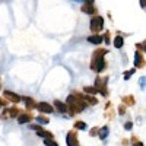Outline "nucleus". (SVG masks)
Instances as JSON below:
<instances>
[{"label": "nucleus", "instance_id": "obj_1", "mask_svg": "<svg viewBox=\"0 0 146 146\" xmlns=\"http://www.w3.org/2000/svg\"><path fill=\"white\" fill-rule=\"evenodd\" d=\"M67 104H69V108H70V114L75 115L76 113H80L86 108V102L83 101V96L79 95V94H72L69 95L67 98Z\"/></svg>", "mask_w": 146, "mask_h": 146}, {"label": "nucleus", "instance_id": "obj_2", "mask_svg": "<svg viewBox=\"0 0 146 146\" xmlns=\"http://www.w3.org/2000/svg\"><path fill=\"white\" fill-rule=\"evenodd\" d=\"M108 50H98L92 54V63H91V69L95 72H102L105 69V62H104V56Z\"/></svg>", "mask_w": 146, "mask_h": 146}, {"label": "nucleus", "instance_id": "obj_3", "mask_svg": "<svg viewBox=\"0 0 146 146\" xmlns=\"http://www.w3.org/2000/svg\"><path fill=\"white\" fill-rule=\"evenodd\" d=\"M102 28H104V19L101 16H94L91 19V31L95 32V34H98Z\"/></svg>", "mask_w": 146, "mask_h": 146}, {"label": "nucleus", "instance_id": "obj_4", "mask_svg": "<svg viewBox=\"0 0 146 146\" xmlns=\"http://www.w3.org/2000/svg\"><path fill=\"white\" fill-rule=\"evenodd\" d=\"M107 82H108V78L107 76L105 78H96V80H95V89L98 91V92H101L102 95H107V89H105Z\"/></svg>", "mask_w": 146, "mask_h": 146}, {"label": "nucleus", "instance_id": "obj_5", "mask_svg": "<svg viewBox=\"0 0 146 146\" xmlns=\"http://www.w3.org/2000/svg\"><path fill=\"white\" fill-rule=\"evenodd\" d=\"M32 130H36V135L38 136H41V137H44V139H51L53 137V135L50 131H47V130H44L42 127H40V126H36V124H32V126H29Z\"/></svg>", "mask_w": 146, "mask_h": 146}, {"label": "nucleus", "instance_id": "obj_6", "mask_svg": "<svg viewBox=\"0 0 146 146\" xmlns=\"http://www.w3.org/2000/svg\"><path fill=\"white\" fill-rule=\"evenodd\" d=\"M66 142H67V146H79V142H78V136L76 133H67V137H66Z\"/></svg>", "mask_w": 146, "mask_h": 146}, {"label": "nucleus", "instance_id": "obj_7", "mask_svg": "<svg viewBox=\"0 0 146 146\" xmlns=\"http://www.w3.org/2000/svg\"><path fill=\"white\" fill-rule=\"evenodd\" d=\"M82 12H85V13H89V15H94V13H95V7H94V2H92V0L85 2V5L82 6Z\"/></svg>", "mask_w": 146, "mask_h": 146}, {"label": "nucleus", "instance_id": "obj_8", "mask_svg": "<svg viewBox=\"0 0 146 146\" xmlns=\"http://www.w3.org/2000/svg\"><path fill=\"white\" fill-rule=\"evenodd\" d=\"M36 108H38V111L41 113H53L54 111V108L50 105V104H47V102H40V104H36Z\"/></svg>", "mask_w": 146, "mask_h": 146}, {"label": "nucleus", "instance_id": "obj_9", "mask_svg": "<svg viewBox=\"0 0 146 146\" xmlns=\"http://www.w3.org/2000/svg\"><path fill=\"white\" fill-rule=\"evenodd\" d=\"M5 96H7V100H9V101H12V102H19V101L22 100L18 94L10 92V91H5Z\"/></svg>", "mask_w": 146, "mask_h": 146}, {"label": "nucleus", "instance_id": "obj_10", "mask_svg": "<svg viewBox=\"0 0 146 146\" xmlns=\"http://www.w3.org/2000/svg\"><path fill=\"white\" fill-rule=\"evenodd\" d=\"M88 41H89L91 44H101V42H102V36L98 35V34H95V35H91V36H89Z\"/></svg>", "mask_w": 146, "mask_h": 146}, {"label": "nucleus", "instance_id": "obj_11", "mask_svg": "<svg viewBox=\"0 0 146 146\" xmlns=\"http://www.w3.org/2000/svg\"><path fill=\"white\" fill-rule=\"evenodd\" d=\"M135 64H136V67L143 66V57H142V54H140L139 51L135 53Z\"/></svg>", "mask_w": 146, "mask_h": 146}, {"label": "nucleus", "instance_id": "obj_12", "mask_svg": "<svg viewBox=\"0 0 146 146\" xmlns=\"http://www.w3.org/2000/svg\"><path fill=\"white\" fill-rule=\"evenodd\" d=\"M54 107L58 110L60 113H66L67 111V105L63 104V102H60V101H54Z\"/></svg>", "mask_w": 146, "mask_h": 146}, {"label": "nucleus", "instance_id": "obj_13", "mask_svg": "<svg viewBox=\"0 0 146 146\" xmlns=\"http://www.w3.org/2000/svg\"><path fill=\"white\" fill-rule=\"evenodd\" d=\"M31 118H32V117H31L29 114H21V115L18 117V121H19L21 124H25V123H28Z\"/></svg>", "mask_w": 146, "mask_h": 146}, {"label": "nucleus", "instance_id": "obj_14", "mask_svg": "<svg viewBox=\"0 0 146 146\" xmlns=\"http://www.w3.org/2000/svg\"><path fill=\"white\" fill-rule=\"evenodd\" d=\"M123 44H124V40H123V36H117V38L114 40V47L115 48H121V47H123Z\"/></svg>", "mask_w": 146, "mask_h": 146}, {"label": "nucleus", "instance_id": "obj_15", "mask_svg": "<svg viewBox=\"0 0 146 146\" xmlns=\"http://www.w3.org/2000/svg\"><path fill=\"white\" fill-rule=\"evenodd\" d=\"M98 135H100V137L104 140V139L107 137V135H108V127L105 126V127H102L101 130H98Z\"/></svg>", "mask_w": 146, "mask_h": 146}, {"label": "nucleus", "instance_id": "obj_16", "mask_svg": "<svg viewBox=\"0 0 146 146\" xmlns=\"http://www.w3.org/2000/svg\"><path fill=\"white\" fill-rule=\"evenodd\" d=\"M23 101H25V104H27L29 108H32V107H36V104H35V101H34L32 98H28V96H25V98H23Z\"/></svg>", "mask_w": 146, "mask_h": 146}, {"label": "nucleus", "instance_id": "obj_17", "mask_svg": "<svg viewBox=\"0 0 146 146\" xmlns=\"http://www.w3.org/2000/svg\"><path fill=\"white\" fill-rule=\"evenodd\" d=\"M75 127L79 129V130H85V129H86V123H83V121H78V123L75 124Z\"/></svg>", "mask_w": 146, "mask_h": 146}, {"label": "nucleus", "instance_id": "obj_18", "mask_svg": "<svg viewBox=\"0 0 146 146\" xmlns=\"http://www.w3.org/2000/svg\"><path fill=\"white\" fill-rule=\"evenodd\" d=\"M36 121H38V126L40 124H47L48 123V120L45 117H36Z\"/></svg>", "mask_w": 146, "mask_h": 146}, {"label": "nucleus", "instance_id": "obj_19", "mask_svg": "<svg viewBox=\"0 0 146 146\" xmlns=\"http://www.w3.org/2000/svg\"><path fill=\"white\" fill-rule=\"evenodd\" d=\"M44 143H45V146H58L53 139H45V142H44Z\"/></svg>", "mask_w": 146, "mask_h": 146}, {"label": "nucleus", "instance_id": "obj_20", "mask_svg": "<svg viewBox=\"0 0 146 146\" xmlns=\"http://www.w3.org/2000/svg\"><path fill=\"white\" fill-rule=\"evenodd\" d=\"M123 101H124L126 104H129V105H131V104H135V100H133L131 96H124V98H123Z\"/></svg>", "mask_w": 146, "mask_h": 146}, {"label": "nucleus", "instance_id": "obj_21", "mask_svg": "<svg viewBox=\"0 0 146 146\" xmlns=\"http://www.w3.org/2000/svg\"><path fill=\"white\" fill-rule=\"evenodd\" d=\"M85 92H86V94H92V95H95V94L98 92V91H96L95 88H91V86H88V88H85Z\"/></svg>", "mask_w": 146, "mask_h": 146}, {"label": "nucleus", "instance_id": "obj_22", "mask_svg": "<svg viewBox=\"0 0 146 146\" xmlns=\"http://www.w3.org/2000/svg\"><path fill=\"white\" fill-rule=\"evenodd\" d=\"M135 72H136L135 69H131V70H129V72H126V75H124V79L127 80V79H129V78H130V76L133 75V73H135Z\"/></svg>", "mask_w": 146, "mask_h": 146}, {"label": "nucleus", "instance_id": "obj_23", "mask_svg": "<svg viewBox=\"0 0 146 146\" xmlns=\"http://www.w3.org/2000/svg\"><path fill=\"white\" fill-rule=\"evenodd\" d=\"M96 133H98V129H96V127H94V129L91 130V136H95Z\"/></svg>", "mask_w": 146, "mask_h": 146}, {"label": "nucleus", "instance_id": "obj_24", "mask_svg": "<svg viewBox=\"0 0 146 146\" xmlns=\"http://www.w3.org/2000/svg\"><path fill=\"white\" fill-rule=\"evenodd\" d=\"M118 113H120V114H124V113H126V110H124V105H121V107L118 108Z\"/></svg>", "mask_w": 146, "mask_h": 146}, {"label": "nucleus", "instance_id": "obj_25", "mask_svg": "<svg viewBox=\"0 0 146 146\" xmlns=\"http://www.w3.org/2000/svg\"><path fill=\"white\" fill-rule=\"evenodd\" d=\"M124 127H126V130H130V129L133 127V124H131V123H126V124H124Z\"/></svg>", "mask_w": 146, "mask_h": 146}, {"label": "nucleus", "instance_id": "obj_26", "mask_svg": "<svg viewBox=\"0 0 146 146\" xmlns=\"http://www.w3.org/2000/svg\"><path fill=\"white\" fill-rule=\"evenodd\" d=\"M133 146H143V143H140V142H136V143H133Z\"/></svg>", "mask_w": 146, "mask_h": 146}]
</instances>
